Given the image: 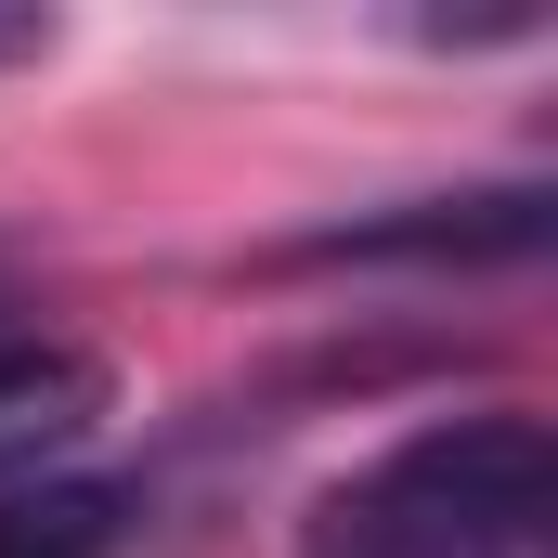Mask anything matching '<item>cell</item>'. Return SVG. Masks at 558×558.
Wrapping results in <instances>:
<instances>
[{
  "mask_svg": "<svg viewBox=\"0 0 558 558\" xmlns=\"http://www.w3.org/2000/svg\"><path fill=\"white\" fill-rule=\"evenodd\" d=\"M299 558H558V441L546 416L494 403V416H441L390 441L377 468H351Z\"/></svg>",
  "mask_w": 558,
  "mask_h": 558,
  "instance_id": "cell-1",
  "label": "cell"
},
{
  "mask_svg": "<svg viewBox=\"0 0 558 558\" xmlns=\"http://www.w3.org/2000/svg\"><path fill=\"white\" fill-rule=\"evenodd\" d=\"M52 39V13H0V52H39Z\"/></svg>",
  "mask_w": 558,
  "mask_h": 558,
  "instance_id": "cell-5",
  "label": "cell"
},
{
  "mask_svg": "<svg viewBox=\"0 0 558 558\" xmlns=\"http://www.w3.org/2000/svg\"><path fill=\"white\" fill-rule=\"evenodd\" d=\"M105 403H118L105 351L39 338V325H0V481H26V468H52L65 441H92Z\"/></svg>",
  "mask_w": 558,
  "mask_h": 558,
  "instance_id": "cell-2",
  "label": "cell"
},
{
  "mask_svg": "<svg viewBox=\"0 0 558 558\" xmlns=\"http://www.w3.org/2000/svg\"><path fill=\"white\" fill-rule=\"evenodd\" d=\"M131 546V494L118 481H39L0 507V558H118Z\"/></svg>",
  "mask_w": 558,
  "mask_h": 558,
  "instance_id": "cell-4",
  "label": "cell"
},
{
  "mask_svg": "<svg viewBox=\"0 0 558 558\" xmlns=\"http://www.w3.org/2000/svg\"><path fill=\"white\" fill-rule=\"evenodd\" d=\"M546 247V195L507 182V195H428L416 221H351V234H312V260H520Z\"/></svg>",
  "mask_w": 558,
  "mask_h": 558,
  "instance_id": "cell-3",
  "label": "cell"
}]
</instances>
